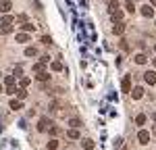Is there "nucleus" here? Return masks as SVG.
I'll return each mask as SVG.
<instances>
[{"instance_id": "obj_1", "label": "nucleus", "mask_w": 156, "mask_h": 150, "mask_svg": "<svg viewBox=\"0 0 156 150\" xmlns=\"http://www.w3.org/2000/svg\"><path fill=\"white\" fill-rule=\"evenodd\" d=\"M11 31H12V17L4 15V17L0 19V34L6 36V34H11Z\"/></svg>"}, {"instance_id": "obj_2", "label": "nucleus", "mask_w": 156, "mask_h": 150, "mask_svg": "<svg viewBox=\"0 0 156 150\" xmlns=\"http://www.w3.org/2000/svg\"><path fill=\"white\" fill-rule=\"evenodd\" d=\"M137 142H140V144H150V131H146V129H140V131H137Z\"/></svg>"}, {"instance_id": "obj_3", "label": "nucleus", "mask_w": 156, "mask_h": 150, "mask_svg": "<svg viewBox=\"0 0 156 150\" xmlns=\"http://www.w3.org/2000/svg\"><path fill=\"white\" fill-rule=\"evenodd\" d=\"M121 90H123V92H131V75H125V77H123Z\"/></svg>"}, {"instance_id": "obj_4", "label": "nucleus", "mask_w": 156, "mask_h": 150, "mask_svg": "<svg viewBox=\"0 0 156 150\" xmlns=\"http://www.w3.org/2000/svg\"><path fill=\"white\" fill-rule=\"evenodd\" d=\"M144 81L150 84V86H154L156 84V71H146L144 73Z\"/></svg>"}, {"instance_id": "obj_5", "label": "nucleus", "mask_w": 156, "mask_h": 150, "mask_svg": "<svg viewBox=\"0 0 156 150\" xmlns=\"http://www.w3.org/2000/svg\"><path fill=\"white\" fill-rule=\"evenodd\" d=\"M140 12H142L144 17H154V6H152V4H144V6L140 9Z\"/></svg>"}, {"instance_id": "obj_6", "label": "nucleus", "mask_w": 156, "mask_h": 150, "mask_svg": "<svg viewBox=\"0 0 156 150\" xmlns=\"http://www.w3.org/2000/svg\"><path fill=\"white\" fill-rule=\"evenodd\" d=\"M50 125H52V123H50L46 117H44V119H40V123H37V131H48Z\"/></svg>"}, {"instance_id": "obj_7", "label": "nucleus", "mask_w": 156, "mask_h": 150, "mask_svg": "<svg viewBox=\"0 0 156 150\" xmlns=\"http://www.w3.org/2000/svg\"><path fill=\"white\" fill-rule=\"evenodd\" d=\"M129 94H131V96H133V100H140V98H142V96H144V88H142V86L133 88V90H131V92H129Z\"/></svg>"}, {"instance_id": "obj_8", "label": "nucleus", "mask_w": 156, "mask_h": 150, "mask_svg": "<svg viewBox=\"0 0 156 150\" xmlns=\"http://www.w3.org/2000/svg\"><path fill=\"white\" fill-rule=\"evenodd\" d=\"M11 0H0V12H2V15H6V12L11 11Z\"/></svg>"}, {"instance_id": "obj_9", "label": "nucleus", "mask_w": 156, "mask_h": 150, "mask_svg": "<svg viewBox=\"0 0 156 150\" xmlns=\"http://www.w3.org/2000/svg\"><path fill=\"white\" fill-rule=\"evenodd\" d=\"M123 31H125V23H123V21H117V23H115V27H112V34L121 36Z\"/></svg>"}, {"instance_id": "obj_10", "label": "nucleus", "mask_w": 156, "mask_h": 150, "mask_svg": "<svg viewBox=\"0 0 156 150\" xmlns=\"http://www.w3.org/2000/svg\"><path fill=\"white\" fill-rule=\"evenodd\" d=\"M106 2H108V12H110V15L119 9V0H106Z\"/></svg>"}, {"instance_id": "obj_11", "label": "nucleus", "mask_w": 156, "mask_h": 150, "mask_svg": "<svg viewBox=\"0 0 156 150\" xmlns=\"http://www.w3.org/2000/svg\"><path fill=\"white\" fill-rule=\"evenodd\" d=\"M133 61L137 62V65H146V62H148V56L140 52V54H135V59H133Z\"/></svg>"}, {"instance_id": "obj_12", "label": "nucleus", "mask_w": 156, "mask_h": 150, "mask_svg": "<svg viewBox=\"0 0 156 150\" xmlns=\"http://www.w3.org/2000/svg\"><path fill=\"white\" fill-rule=\"evenodd\" d=\"M125 2H127V4H125V9H127V12H135V0H125Z\"/></svg>"}, {"instance_id": "obj_13", "label": "nucleus", "mask_w": 156, "mask_h": 150, "mask_svg": "<svg viewBox=\"0 0 156 150\" xmlns=\"http://www.w3.org/2000/svg\"><path fill=\"white\" fill-rule=\"evenodd\" d=\"M81 146H83L85 150H94L96 144H94V140H83V142H81Z\"/></svg>"}, {"instance_id": "obj_14", "label": "nucleus", "mask_w": 156, "mask_h": 150, "mask_svg": "<svg viewBox=\"0 0 156 150\" xmlns=\"http://www.w3.org/2000/svg\"><path fill=\"white\" fill-rule=\"evenodd\" d=\"M110 17H112V21H115V23H117V21H123V11H119V9H117V11L112 12Z\"/></svg>"}, {"instance_id": "obj_15", "label": "nucleus", "mask_w": 156, "mask_h": 150, "mask_svg": "<svg viewBox=\"0 0 156 150\" xmlns=\"http://www.w3.org/2000/svg\"><path fill=\"white\" fill-rule=\"evenodd\" d=\"M36 54H37L36 46H27V48H25V56H36Z\"/></svg>"}, {"instance_id": "obj_16", "label": "nucleus", "mask_w": 156, "mask_h": 150, "mask_svg": "<svg viewBox=\"0 0 156 150\" xmlns=\"http://www.w3.org/2000/svg\"><path fill=\"white\" fill-rule=\"evenodd\" d=\"M15 79H17V75H6V79H4L6 88H12V86H15Z\"/></svg>"}, {"instance_id": "obj_17", "label": "nucleus", "mask_w": 156, "mask_h": 150, "mask_svg": "<svg viewBox=\"0 0 156 150\" xmlns=\"http://www.w3.org/2000/svg\"><path fill=\"white\" fill-rule=\"evenodd\" d=\"M15 94L19 96V100H25V98H27V92H25V88H17V90H15Z\"/></svg>"}, {"instance_id": "obj_18", "label": "nucleus", "mask_w": 156, "mask_h": 150, "mask_svg": "<svg viewBox=\"0 0 156 150\" xmlns=\"http://www.w3.org/2000/svg\"><path fill=\"white\" fill-rule=\"evenodd\" d=\"M67 138H71V140H77V138H79V131H77L75 127H71V129L67 131Z\"/></svg>"}, {"instance_id": "obj_19", "label": "nucleus", "mask_w": 156, "mask_h": 150, "mask_svg": "<svg viewBox=\"0 0 156 150\" xmlns=\"http://www.w3.org/2000/svg\"><path fill=\"white\" fill-rule=\"evenodd\" d=\"M17 42L19 44H25V42H29V36L27 34H17Z\"/></svg>"}, {"instance_id": "obj_20", "label": "nucleus", "mask_w": 156, "mask_h": 150, "mask_svg": "<svg viewBox=\"0 0 156 150\" xmlns=\"http://www.w3.org/2000/svg\"><path fill=\"white\" fill-rule=\"evenodd\" d=\"M11 109H12V111H19V109H23L21 100H11Z\"/></svg>"}, {"instance_id": "obj_21", "label": "nucleus", "mask_w": 156, "mask_h": 150, "mask_svg": "<svg viewBox=\"0 0 156 150\" xmlns=\"http://www.w3.org/2000/svg\"><path fill=\"white\" fill-rule=\"evenodd\" d=\"M44 65H46V62H36V65H34V73H42V71H44Z\"/></svg>"}, {"instance_id": "obj_22", "label": "nucleus", "mask_w": 156, "mask_h": 150, "mask_svg": "<svg viewBox=\"0 0 156 150\" xmlns=\"http://www.w3.org/2000/svg\"><path fill=\"white\" fill-rule=\"evenodd\" d=\"M50 69H52V71H62V62H60V61H54L52 65H50Z\"/></svg>"}, {"instance_id": "obj_23", "label": "nucleus", "mask_w": 156, "mask_h": 150, "mask_svg": "<svg viewBox=\"0 0 156 150\" xmlns=\"http://www.w3.org/2000/svg\"><path fill=\"white\" fill-rule=\"evenodd\" d=\"M36 77L40 79V81H48V79H50V73H46V71H42V73H37Z\"/></svg>"}, {"instance_id": "obj_24", "label": "nucleus", "mask_w": 156, "mask_h": 150, "mask_svg": "<svg viewBox=\"0 0 156 150\" xmlns=\"http://www.w3.org/2000/svg\"><path fill=\"white\" fill-rule=\"evenodd\" d=\"M69 125H71V127H75V129H77V127H81V121H79V119H77V117H73V119H69Z\"/></svg>"}, {"instance_id": "obj_25", "label": "nucleus", "mask_w": 156, "mask_h": 150, "mask_svg": "<svg viewBox=\"0 0 156 150\" xmlns=\"http://www.w3.org/2000/svg\"><path fill=\"white\" fill-rule=\"evenodd\" d=\"M135 123H137V125H144L146 123V115H137V117H135Z\"/></svg>"}, {"instance_id": "obj_26", "label": "nucleus", "mask_w": 156, "mask_h": 150, "mask_svg": "<svg viewBox=\"0 0 156 150\" xmlns=\"http://www.w3.org/2000/svg\"><path fill=\"white\" fill-rule=\"evenodd\" d=\"M21 27H23L25 31H34V29H36V25H34V23H23Z\"/></svg>"}, {"instance_id": "obj_27", "label": "nucleus", "mask_w": 156, "mask_h": 150, "mask_svg": "<svg viewBox=\"0 0 156 150\" xmlns=\"http://www.w3.org/2000/svg\"><path fill=\"white\" fill-rule=\"evenodd\" d=\"M58 148V142H56V140H50L48 142V150H56Z\"/></svg>"}, {"instance_id": "obj_28", "label": "nucleus", "mask_w": 156, "mask_h": 150, "mask_svg": "<svg viewBox=\"0 0 156 150\" xmlns=\"http://www.w3.org/2000/svg\"><path fill=\"white\" fill-rule=\"evenodd\" d=\"M29 84H31V79H29V77H21V88L29 86Z\"/></svg>"}, {"instance_id": "obj_29", "label": "nucleus", "mask_w": 156, "mask_h": 150, "mask_svg": "<svg viewBox=\"0 0 156 150\" xmlns=\"http://www.w3.org/2000/svg\"><path fill=\"white\" fill-rule=\"evenodd\" d=\"M42 44H46V46H50V44H52V38L44 36V38H42Z\"/></svg>"}, {"instance_id": "obj_30", "label": "nucleus", "mask_w": 156, "mask_h": 150, "mask_svg": "<svg viewBox=\"0 0 156 150\" xmlns=\"http://www.w3.org/2000/svg\"><path fill=\"white\" fill-rule=\"evenodd\" d=\"M17 23H27V17H25V15H19V17H17Z\"/></svg>"}, {"instance_id": "obj_31", "label": "nucleus", "mask_w": 156, "mask_h": 150, "mask_svg": "<svg viewBox=\"0 0 156 150\" xmlns=\"http://www.w3.org/2000/svg\"><path fill=\"white\" fill-rule=\"evenodd\" d=\"M121 48H123V50H129V46H127V40H121Z\"/></svg>"}, {"instance_id": "obj_32", "label": "nucleus", "mask_w": 156, "mask_h": 150, "mask_svg": "<svg viewBox=\"0 0 156 150\" xmlns=\"http://www.w3.org/2000/svg\"><path fill=\"white\" fill-rule=\"evenodd\" d=\"M21 73H23V69H21V67H15V75H17V77H21Z\"/></svg>"}, {"instance_id": "obj_33", "label": "nucleus", "mask_w": 156, "mask_h": 150, "mask_svg": "<svg viewBox=\"0 0 156 150\" xmlns=\"http://www.w3.org/2000/svg\"><path fill=\"white\" fill-rule=\"evenodd\" d=\"M121 144H123V140H121V138H117V140H115V148H119Z\"/></svg>"}, {"instance_id": "obj_34", "label": "nucleus", "mask_w": 156, "mask_h": 150, "mask_svg": "<svg viewBox=\"0 0 156 150\" xmlns=\"http://www.w3.org/2000/svg\"><path fill=\"white\" fill-rule=\"evenodd\" d=\"M150 4H152V6H156V0H150Z\"/></svg>"}, {"instance_id": "obj_35", "label": "nucleus", "mask_w": 156, "mask_h": 150, "mask_svg": "<svg viewBox=\"0 0 156 150\" xmlns=\"http://www.w3.org/2000/svg\"><path fill=\"white\" fill-rule=\"evenodd\" d=\"M2 92H4V88H2V86H0V94H2Z\"/></svg>"}, {"instance_id": "obj_36", "label": "nucleus", "mask_w": 156, "mask_h": 150, "mask_svg": "<svg viewBox=\"0 0 156 150\" xmlns=\"http://www.w3.org/2000/svg\"><path fill=\"white\" fill-rule=\"evenodd\" d=\"M152 119H154V121H156V115H152Z\"/></svg>"}, {"instance_id": "obj_37", "label": "nucleus", "mask_w": 156, "mask_h": 150, "mask_svg": "<svg viewBox=\"0 0 156 150\" xmlns=\"http://www.w3.org/2000/svg\"><path fill=\"white\" fill-rule=\"evenodd\" d=\"M152 134H154V136H156V127H154V131H152Z\"/></svg>"}, {"instance_id": "obj_38", "label": "nucleus", "mask_w": 156, "mask_h": 150, "mask_svg": "<svg viewBox=\"0 0 156 150\" xmlns=\"http://www.w3.org/2000/svg\"><path fill=\"white\" fill-rule=\"evenodd\" d=\"M154 69H156V61H154Z\"/></svg>"}, {"instance_id": "obj_39", "label": "nucleus", "mask_w": 156, "mask_h": 150, "mask_svg": "<svg viewBox=\"0 0 156 150\" xmlns=\"http://www.w3.org/2000/svg\"><path fill=\"white\" fill-rule=\"evenodd\" d=\"M154 52H156V46H154Z\"/></svg>"}]
</instances>
